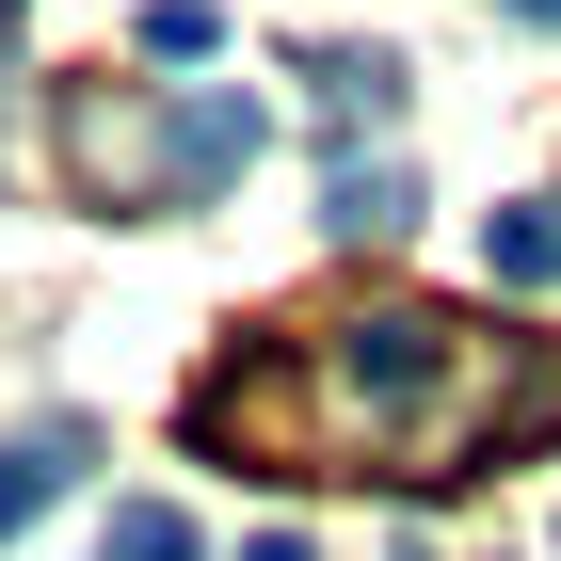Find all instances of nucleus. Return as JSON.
<instances>
[{"label":"nucleus","mask_w":561,"mask_h":561,"mask_svg":"<svg viewBox=\"0 0 561 561\" xmlns=\"http://www.w3.org/2000/svg\"><path fill=\"white\" fill-rule=\"evenodd\" d=\"M273 145V113L257 96H176V129H161V161H176V209H193V193H225V176L257 161Z\"/></svg>","instance_id":"f257e3e1"},{"label":"nucleus","mask_w":561,"mask_h":561,"mask_svg":"<svg viewBox=\"0 0 561 561\" xmlns=\"http://www.w3.org/2000/svg\"><path fill=\"white\" fill-rule=\"evenodd\" d=\"M81 466H96V433H81V417H33V433H16V449H0V546H16V529H33Z\"/></svg>","instance_id":"f03ea898"},{"label":"nucleus","mask_w":561,"mask_h":561,"mask_svg":"<svg viewBox=\"0 0 561 561\" xmlns=\"http://www.w3.org/2000/svg\"><path fill=\"white\" fill-rule=\"evenodd\" d=\"M321 225H337V241H401V225H417V176L401 161H337L321 176Z\"/></svg>","instance_id":"7ed1b4c3"},{"label":"nucleus","mask_w":561,"mask_h":561,"mask_svg":"<svg viewBox=\"0 0 561 561\" xmlns=\"http://www.w3.org/2000/svg\"><path fill=\"white\" fill-rule=\"evenodd\" d=\"M481 273L497 289H561V209H497L481 225Z\"/></svg>","instance_id":"20e7f679"},{"label":"nucleus","mask_w":561,"mask_h":561,"mask_svg":"<svg viewBox=\"0 0 561 561\" xmlns=\"http://www.w3.org/2000/svg\"><path fill=\"white\" fill-rule=\"evenodd\" d=\"M305 81L337 96V113H369V129H386V113H401V65H386V48H321Z\"/></svg>","instance_id":"39448f33"},{"label":"nucleus","mask_w":561,"mask_h":561,"mask_svg":"<svg viewBox=\"0 0 561 561\" xmlns=\"http://www.w3.org/2000/svg\"><path fill=\"white\" fill-rule=\"evenodd\" d=\"M225 48V0H145V65H209Z\"/></svg>","instance_id":"423d86ee"},{"label":"nucleus","mask_w":561,"mask_h":561,"mask_svg":"<svg viewBox=\"0 0 561 561\" xmlns=\"http://www.w3.org/2000/svg\"><path fill=\"white\" fill-rule=\"evenodd\" d=\"M113 561H193V514L176 497H113Z\"/></svg>","instance_id":"0eeeda50"},{"label":"nucleus","mask_w":561,"mask_h":561,"mask_svg":"<svg viewBox=\"0 0 561 561\" xmlns=\"http://www.w3.org/2000/svg\"><path fill=\"white\" fill-rule=\"evenodd\" d=\"M241 561H305V529H257V546H241Z\"/></svg>","instance_id":"6e6552de"},{"label":"nucleus","mask_w":561,"mask_h":561,"mask_svg":"<svg viewBox=\"0 0 561 561\" xmlns=\"http://www.w3.org/2000/svg\"><path fill=\"white\" fill-rule=\"evenodd\" d=\"M514 16H561V0H514Z\"/></svg>","instance_id":"1a4fd4ad"}]
</instances>
